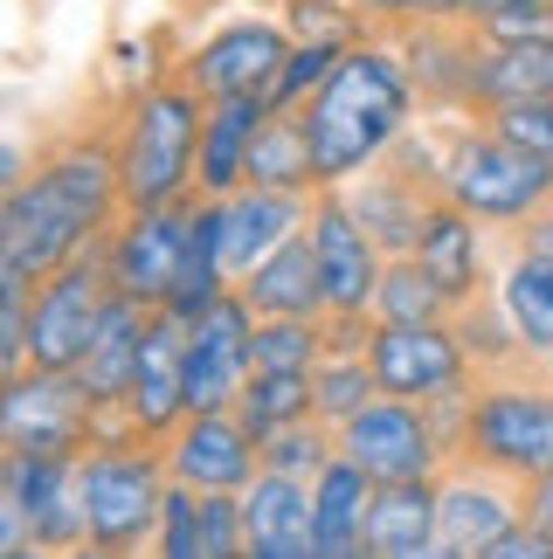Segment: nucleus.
Segmentation results:
<instances>
[{"label":"nucleus","mask_w":553,"mask_h":559,"mask_svg":"<svg viewBox=\"0 0 553 559\" xmlns=\"http://www.w3.org/2000/svg\"><path fill=\"white\" fill-rule=\"evenodd\" d=\"M492 469L533 484L540 469H553V386L498 380L492 367H471V407H463V449Z\"/></svg>","instance_id":"obj_6"},{"label":"nucleus","mask_w":553,"mask_h":559,"mask_svg":"<svg viewBox=\"0 0 553 559\" xmlns=\"http://www.w3.org/2000/svg\"><path fill=\"white\" fill-rule=\"evenodd\" d=\"M21 180V145H0V193Z\"/></svg>","instance_id":"obj_40"},{"label":"nucleus","mask_w":553,"mask_h":559,"mask_svg":"<svg viewBox=\"0 0 553 559\" xmlns=\"http://www.w3.org/2000/svg\"><path fill=\"white\" fill-rule=\"evenodd\" d=\"M311 222V193L297 187H228L215 193V242H222V276L236 284V276L257 263V255H270L284 235H297Z\"/></svg>","instance_id":"obj_18"},{"label":"nucleus","mask_w":553,"mask_h":559,"mask_svg":"<svg viewBox=\"0 0 553 559\" xmlns=\"http://www.w3.org/2000/svg\"><path fill=\"white\" fill-rule=\"evenodd\" d=\"M187 222H195V193H187V201H160V207H125L111 222V235H104L111 290L145 305V311H160L166 297H174V276H180Z\"/></svg>","instance_id":"obj_10"},{"label":"nucleus","mask_w":553,"mask_h":559,"mask_svg":"<svg viewBox=\"0 0 553 559\" xmlns=\"http://www.w3.org/2000/svg\"><path fill=\"white\" fill-rule=\"evenodd\" d=\"M118 132L125 111L83 118L42 159L21 166V180L0 193V276L42 284L56 263L111 235L125 214V180H118Z\"/></svg>","instance_id":"obj_1"},{"label":"nucleus","mask_w":553,"mask_h":559,"mask_svg":"<svg viewBox=\"0 0 553 559\" xmlns=\"http://www.w3.org/2000/svg\"><path fill=\"white\" fill-rule=\"evenodd\" d=\"M270 118V104L257 91L243 97H208V118H201V159H195V193H228L243 187V166H249V139H257V124Z\"/></svg>","instance_id":"obj_23"},{"label":"nucleus","mask_w":553,"mask_h":559,"mask_svg":"<svg viewBox=\"0 0 553 559\" xmlns=\"http://www.w3.org/2000/svg\"><path fill=\"white\" fill-rule=\"evenodd\" d=\"M14 552H35V525H28V504H21L8 463H0V559H14Z\"/></svg>","instance_id":"obj_35"},{"label":"nucleus","mask_w":553,"mask_h":559,"mask_svg":"<svg viewBox=\"0 0 553 559\" xmlns=\"http://www.w3.org/2000/svg\"><path fill=\"white\" fill-rule=\"evenodd\" d=\"M166 469H174V484H195V490H249L263 456L236 407H195L166 436Z\"/></svg>","instance_id":"obj_16"},{"label":"nucleus","mask_w":553,"mask_h":559,"mask_svg":"<svg viewBox=\"0 0 553 559\" xmlns=\"http://www.w3.org/2000/svg\"><path fill=\"white\" fill-rule=\"evenodd\" d=\"M284 62H291V35L276 28V21H228V28H215L201 49H187L174 70L195 83L201 97H243V91H257L270 104V83H276Z\"/></svg>","instance_id":"obj_14"},{"label":"nucleus","mask_w":553,"mask_h":559,"mask_svg":"<svg viewBox=\"0 0 553 559\" xmlns=\"http://www.w3.org/2000/svg\"><path fill=\"white\" fill-rule=\"evenodd\" d=\"M111 297H118L111 255H104V235H97L91 249H77L42 284H28V359L35 367H77L104 325V311H111Z\"/></svg>","instance_id":"obj_8"},{"label":"nucleus","mask_w":553,"mask_h":559,"mask_svg":"<svg viewBox=\"0 0 553 559\" xmlns=\"http://www.w3.org/2000/svg\"><path fill=\"white\" fill-rule=\"evenodd\" d=\"M374 311L388 325H450V290L436 284V270L422 255H388L380 263V290H374Z\"/></svg>","instance_id":"obj_28"},{"label":"nucleus","mask_w":553,"mask_h":559,"mask_svg":"<svg viewBox=\"0 0 553 559\" xmlns=\"http://www.w3.org/2000/svg\"><path fill=\"white\" fill-rule=\"evenodd\" d=\"M553 0H463V14L484 21V28H526V21H546Z\"/></svg>","instance_id":"obj_36"},{"label":"nucleus","mask_w":553,"mask_h":559,"mask_svg":"<svg viewBox=\"0 0 553 559\" xmlns=\"http://www.w3.org/2000/svg\"><path fill=\"white\" fill-rule=\"evenodd\" d=\"M353 8H367V14H380V21H395V28L409 21V0H353Z\"/></svg>","instance_id":"obj_39"},{"label":"nucleus","mask_w":553,"mask_h":559,"mask_svg":"<svg viewBox=\"0 0 553 559\" xmlns=\"http://www.w3.org/2000/svg\"><path fill=\"white\" fill-rule=\"evenodd\" d=\"M436 14H463V0H409V21H436Z\"/></svg>","instance_id":"obj_38"},{"label":"nucleus","mask_w":553,"mask_h":559,"mask_svg":"<svg viewBox=\"0 0 553 559\" xmlns=\"http://www.w3.org/2000/svg\"><path fill=\"white\" fill-rule=\"evenodd\" d=\"M443 193H450L478 228H519L553 193V159L526 153V145H513L505 132H492V124H478V132H463L450 145V159H443Z\"/></svg>","instance_id":"obj_5"},{"label":"nucleus","mask_w":553,"mask_h":559,"mask_svg":"<svg viewBox=\"0 0 553 559\" xmlns=\"http://www.w3.org/2000/svg\"><path fill=\"white\" fill-rule=\"evenodd\" d=\"M367 504H374V477L339 449L311 477V546H318V559H360L367 552Z\"/></svg>","instance_id":"obj_22"},{"label":"nucleus","mask_w":553,"mask_h":559,"mask_svg":"<svg viewBox=\"0 0 553 559\" xmlns=\"http://www.w3.org/2000/svg\"><path fill=\"white\" fill-rule=\"evenodd\" d=\"M339 449L367 469L374 484H395V477H436L443 463V442H436V421L422 401H401V394H374L367 407H353L346 421H332Z\"/></svg>","instance_id":"obj_11"},{"label":"nucleus","mask_w":553,"mask_h":559,"mask_svg":"<svg viewBox=\"0 0 553 559\" xmlns=\"http://www.w3.org/2000/svg\"><path fill=\"white\" fill-rule=\"evenodd\" d=\"M526 519L553 532V469H540V477L526 484Z\"/></svg>","instance_id":"obj_37"},{"label":"nucleus","mask_w":553,"mask_h":559,"mask_svg":"<svg viewBox=\"0 0 553 559\" xmlns=\"http://www.w3.org/2000/svg\"><path fill=\"white\" fill-rule=\"evenodd\" d=\"M28 367V284L0 276V380Z\"/></svg>","instance_id":"obj_34"},{"label":"nucleus","mask_w":553,"mask_h":559,"mask_svg":"<svg viewBox=\"0 0 553 559\" xmlns=\"http://www.w3.org/2000/svg\"><path fill=\"white\" fill-rule=\"evenodd\" d=\"M415 255L436 270V284L450 290V305H471V297L492 284V276H484V255H478V222L450 201V193L430 207V222L415 235Z\"/></svg>","instance_id":"obj_25"},{"label":"nucleus","mask_w":553,"mask_h":559,"mask_svg":"<svg viewBox=\"0 0 553 559\" xmlns=\"http://www.w3.org/2000/svg\"><path fill=\"white\" fill-rule=\"evenodd\" d=\"M125 407H132V428H145V436H174L180 428V415H187V318L180 311L160 305L145 318Z\"/></svg>","instance_id":"obj_19"},{"label":"nucleus","mask_w":553,"mask_h":559,"mask_svg":"<svg viewBox=\"0 0 553 559\" xmlns=\"http://www.w3.org/2000/svg\"><path fill=\"white\" fill-rule=\"evenodd\" d=\"M311 249H318V284H326V311H374V290H380V242L360 228V214L346 207V193L326 187L311 193Z\"/></svg>","instance_id":"obj_13"},{"label":"nucleus","mask_w":553,"mask_h":559,"mask_svg":"<svg viewBox=\"0 0 553 559\" xmlns=\"http://www.w3.org/2000/svg\"><path fill=\"white\" fill-rule=\"evenodd\" d=\"M201 118H208V97L180 70H166V83H153L139 104H125V132H118L125 207H160L195 193Z\"/></svg>","instance_id":"obj_4"},{"label":"nucleus","mask_w":553,"mask_h":559,"mask_svg":"<svg viewBox=\"0 0 553 559\" xmlns=\"http://www.w3.org/2000/svg\"><path fill=\"white\" fill-rule=\"evenodd\" d=\"M153 546H160L166 559H201V490H195V484H166Z\"/></svg>","instance_id":"obj_32"},{"label":"nucleus","mask_w":553,"mask_h":559,"mask_svg":"<svg viewBox=\"0 0 553 559\" xmlns=\"http://www.w3.org/2000/svg\"><path fill=\"white\" fill-rule=\"evenodd\" d=\"M367 552H380V559H422V552H436V477L374 484Z\"/></svg>","instance_id":"obj_24"},{"label":"nucleus","mask_w":553,"mask_h":559,"mask_svg":"<svg viewBox=\"0 0 553 559\" xmlns=\"http://www.w3.org/2000/svg\"><path fill=\"white\" fill-rule=\"evenodd\" d=\"M243 552L257 559H318L311 546V477L257 469L243 490Z\"/></svg>","instance_id":"obj_20"},{"label":"nucleus","mask_w":553,"mask_h":559,"mask_svg":"<svg viewBox=\"0 0 553 559\" xmlns=\"http://www.w3.org/2000/svg\"><path fill=\"white\" fill-rule=\"evenodd\" d=\"M243 552V490H201V559Z\"/></svg>","instance_id":"obj_33"},{"label":"nucleus","mask_w":553,"mask_h":559,"mask_svg":"<svg viewBox=\"0 0 553 559\" xmlns=\"http://www.w3.org/2000/svg\"><path fill=\"white\" fill-rule=\"evenodd\" d=\"M326 359L318 318H257L249 325V373H311Z\"/></svg>","instance_id":"obj_29"},{"label":"nucleus","mask_w":553,"mask_h":559,"mask_svg":"<svg viewBox=\"0 0 553 559\" xmlns=\"http://www.w3.org/2000/svg\"><path fill=\"white\" fill-rule=\"evenodd\" d=\"M374 394H380V386H374L367 353H326V359L311 367V407H318L326 421H346L353 407H367Z\"/></svg>","instance_id":"obj_31"},{"label":"nucleus","mask_w":553,"mask_h":559,"mask_svg":"<svg viewBox=\"0 0 553 559\" xmlns=\"http://www.w3.org/2000/svg\"><path fill=\"white\" fill-rule=\"evenodd\" d=\"M97 436V401L77 367H21L0 380V456H77Z\"/></svg>","instance_id":"obj_7"},{"label":"nucleus","mask_w":553,"mask_h":559,"mask_svg":"<svg viewBox=\"0 0 553 559\" xmlns=\"http://www.w3.org/2000/svg\"><path fill=\"white\" fill-rule=\"evenodd\" d=\"M415 104H422V91H415L409 62L353 41V49L318 76V91L297 104L318 187H346L353 174H367L388 145H401V132L415 124Z\"/></svg>","instance_id":"obj_2"},{"label":"nucleus","mask_w":553,"mask_h":559,"mask_svg":"<svg viewBox=\"0 0 553 559\" xmlns=\"http://www.w3.org/2000/svg\"><path fill=\"white\" fill-rule=\"evenodd\" d=\"M492 290H498L505 318H513V332L553 359V249H519Z\"/></svg>","instance_id":"obj_26"},{"label":"nucleus","mask_w":553,"mask_h":559,"mask_svg":"<svg viewBox=\"0 0 553 559\" xmlns=\"http://www.w3.org/2000/svg\"><path fill=\"white\" fill-rule=\"evenodd\" d=\"M77 484H83V532L97 552H132L139 539H153L160 504H166V436H97L77 449Z\"/></svg>","instance_id":"obj_3"},{"label":"nucleus","mask_w":553,"mask_h":559,"mask_svg":"<svg viewBox=\"0 0 553 559\" xmlns=\"http://www.w3.org/2000/svg\"><path fill=\"white\" fill-rule=\"evenodd\" d=\"M526 519V477L492 469L478 456H443L436 463V552L484 559L498 532Z\"/></svg>","instance_id":"obj_9"},{"label":"nucleus","mask_w":553,"mask_h":559,"mask_svg":"<svg viewBox=\"0 0 553 559\" xmlns=\"http://www.w3.org/2000/svg\"><path fill=\"white\" fill-rule=\"evenodd\" d=\"M519 97H553V21L526 28H484L478 21V56H471V111Z\"/></svg>","instance_id":"obj_17"},{"label":"nucleus","mask_w":553,"mask_h":559,"mask_svg":"<svg viewBox=\"0 0 553 559\" xmlns=\"http://www.w3.org/2000/svg\"><path fill=\"white\" fill-rule=\"evenodd\" d=\"M236 415H243L249 436H270V428H284V421L318 415L311 407V373H249L243 394H236Z\"/></svg>","instance_id":"obj_30"},{"label":"nucleus","mask_w":553,"mask_h":559,"mask_svg":"<svg viewBox=\"0 0 553 559\" xmlns=\"http://www.w3.org/2000/svg\"><path fill=\"white\" fill-rule=\"evenodd\" d=\"M236 290H243V305L257 318H318V311H326V284H318L311 235L305 228L284 235L270 255H257V263L236 276Z\"/></svg>","instance_id":"obj_21"},{"label":"nucleus","mask_w":553,"mask_h":559,"mask_svg":"<svg viewBox=\"0 0 553 559\" xmlns=\"http://www.w3.org/2000/svg\"><path fill=\"white\" fill-rule=\"evenodd\" d=\"M243 180H249V187H297V193H311V187H318L311 139H305V118H297V104H284V111H270V118L257 124Z\"/></svg>","instance_id":"obj_27"},{"label":"nucleus","mask_w":553,"mask_h":559,"mask_svg":"<svg viewBox=\"0 0 553 559\" xmlns=\"http://www.w3.org/2000/svg\"><path fill=\"white\" fill-rule=\"evenodd\" d=\"M249 325H257V311L243 305V290H222L208 311L187 318V415L236 407L249 380Z\"/></svg>","instance_id":"obj_15"},{"label":"nucleus","mask_w":553,"mask_h":559,"mask_svg":"<svg viewBox=\"0 0 553 559\" xmlns=\"http://www.w3.org/2000/svg\"><path fill=\"white\" fill-rule=\"evenodd\" d=\"M367 367L380 394L401 401H443L471 386V353H463L457 325H388V318H374Z\"/></svg>","instance_id":"obj_12"}]
</instances>
